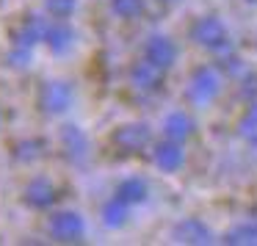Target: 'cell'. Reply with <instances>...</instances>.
<instances>
[{"label": "cell", "mask_w": 257, "mask_h": 246, "mask_svg": "<svg viewBox=\"0 0 257 246\" xmlns=\"http://www.w3.org/2000/svg\"><path fill=\"white\" fill-rule=\"evenodd\" d=\"M58 144H61L64 150V158H67L69 163H75V166H80V163H86V158H89L91 152V141L89 136L83 133V128H78V125H61V130H58Z\"/></svg>", "instance_id": "8992f818"}, {"label": "cell", "mask_w": 257, "mask_h": 246, "mask_svg": "<svg viewBox=\"0 0 257 246\" xmlns=\"http://www.w3.org/2000/svg\"><path fill=\"white\" fill-rule=\"evenodd\" d=\"M240 97L246 102H257V72H246L240 80Z\"/></svg>", "instance_id": "603a6c76"}, {"label": "cell", "mask_w": 257, "mask_h": 246, "mask_svg": "<svg viewBox=\"0 0 257 246\" xmlns=\"http://www.w3.org/2000/svg\"><path fill=\"white\" fill-rule=\"evenodd\" d=\"M111 147L124 158L141 155L152 147V128L147 122H124L111 133Z\"/></svg>", "instance_id": "7a4b0ae2"}, {"label": "cell", "mask_w": 257, "mask_h": 246, "mask_svg": "<svg viewBox=\"0 0 257 246\" xmlns=\"http://www.w3.org/2000/svg\"><path fill=\"white\" fill-rule=\"evenodd\" d=\"M75 9H78V0H45V14L61 23H69Z\"/></svg>", "instance_id": "44dd1931"}, {"label": "cell", "mask_w": 257, "mask_h": 246, "mask_svg": "<svg viewBox=\"0 0 257 246\" xmlns=\"http://www.w3.org/2000/svg\"><path fill=\"white\" fill-rule=\"evenodd\" d=\"M249 3H257V0H249Z\"/></svg>", "instance_id": "d4e9b609"}, {"label": "cell", "mask_w": 257, "mask_h": 246, "mask_svg": "<svg viewBox=\"0 0 257 246\" xmlns=\"http://www.w3.org/2000/svg\"><path fill=\"white\" fill-rule=\"evenodd\" d=\"M47 232L56 243H83L86 221L78 210H56L47 221Z\"/></svg>", "instance_id": "5b68a950"}, {"label": "cell", "mask_w": 257, "mask_h": 246, "mask_svg": "<svg viewBox=\"0 0 257 246\" xmlns=\"http://www.w3.org/2000/svg\"><path fill=\"white\" fill-rule=\"evenodd\" d=\"M0 3H3V0H0Z\"/></svg>", "instance_id": "4316f807"}, {"label": "cell", "mask_w": 257, "mask_h": 246, "mask_svg": "<svg viewBox=\"0 0 257 246\" xmlns=\"http://www.w3.org/2000/svg\"><path fill=\"white\" fill-rule=\"evenodd\" d=\"M188 39L194 42L196 47H202V50H210V53H218V56H221V53H227L229 47H232L227 25H224L221 20L216 17V14L196 17L194 23H191V28H188Z\"/></svg>", "instance_id": "6da1fadb"}, {"label": "cell", "mask_w": 257, "mask_h": 246, "mask_svg": "<svg viewBox=\"0 0 257 246\" xmlns=\"http://www.w3.org/2000/svg\"><path fill=\"white\" fill-rule=\"evenodd\" d=\"M144 58L152 61L155 67H161L163 72H169L177 61V45H174V39H169L163 34H152L144 45Z\"/></svg>", "instance_id": "8fae6325"}, {"label": "cell", "mask_w": 257, "mask_h": 246, "mask_svg": "<svg viewBox=\"0 0 257 246\" xmlns=\"http://www.w3.org/2000/svg\"><path fill=\"white\" fill-rule=\"evenodd\" d=\"M238 136L249 147H257V102H246V111L238 119Z\"/></svg>", "instance_id": "e0dca14e"}, {"label": "cell", "mask_w": 257, "mask_h": 246, "mask_svg": "<svg viewBox=\"0 0 257 246\" xmlns=\"http://www.w3.org/2000/svg\"><path fill=\"white\" fill-rule=\"evenodd\" d=\"M152 163H155L161 172L174 174L183 169L185 163V150H183V141H174V139H163L158 144H152Z\"/></svg>", "instance_id": "9c48e42d"}, {"label": "cell", "mask_w": 257, "mask_h": 246, "mask_svg": "<svg viewBox=\"0 0 257 246\" xmlns=\"http://www.w3.org/2000/svg\"><path fill=\"white\" fill-rule=\"evenodd\" d=\"M113 194L133 207V205L147 202V196H150V183H147L144 177H124L122 183L116 185V191H113Z\"/></svg>", "instance_id": "9a60e30c"}, {"label": "cell", "mask_w": 257, "mask_h": 246, "mask_svg": "<svg viewBox=\"0 0 257 246\" xmlns=\"http://www.w3.org/2000/svg\"><path fill=\"white\" fill-rule=\"evenodd\" d=\"M111 12L124 23H133V20L144 17L147 0H111Z\"/></svg>", "instance_id": "ffe728a7"}, {"label": "cell", "mask_w": 257, "mask_h": 246, "mask_svg": "<svg viewBox=\"0 0 257 246\" xmlns=\"http://www.w3.org/2000/svg\"><path fill=\"white\" fill-rule=\"evenodd\" d=\"M42 31H45V17L28 14V17H23L12 28L9 39H12L14 47H28V50H34L36 45H42Z\"/></svg>", "instance_id": "7c38bea8"}, {"label": "cell", "mask_w": 257, "mask_h": 246, "mask_svg": "<svg viewBox=\"0 0 257 246\" xmlns=\"http://www.w3.org/2000/svg\"><path fill=\"white\" fill-rule=\"evenodd\" d=\"M218 91H221V75H218L216 67H207V64L196 67L188 78V86H185V97L196 108L210 105L218 97Z\"/></svg>", "instance_id": "3957f363"}, {"label": "cell", "mask_w": 257, "mask_h": 246, "mask_svg": "<svg viewBox=\"0 0 257 246\" xmlns=\"http://www.w3.org/2000/svg\"><path fill=\"white\" fill-rule=\"evenodd\" d=\"M36 102H39V111L47 113V116H61L72 108L75 102V89L69 80H45L39 86V94H36Z\"/></svg>", "instance_id": "277c9868"}, {"label": "cell", "mask_w": 257, "mask_h": 246, "mask_svg": "<svg viewBox=\"0 0 257 246\" xmlns=\"http://www.w3.org/2000/svg\"><path fill=\"white\" fill-rule=\"evenodd\" d=\"M196 130V122L188 116L185 111H172L166 119H163V136L174 141H188Z\"/></svg>", "instance_id": "5bb4252c"}, {"label": "cell", "mask_w": 257, "mask_h": 246, "mask_svg": "<svg viewBox=\"0 0 257 246\" xmlns=\"http://www.w3.org/2000/svg\"><path fill=\"white\" fill-rule=\"evenodd\" d=\"M224 243H232V246L257 243V218H249V221H240L238 227H232L224 235Z\"/></svg>", "instance_id": "ac0fdd59"}, {"label": "cell", "mask_w": 257, "mask_h": 246, "mask_svg": "<svg viewBox=\"0 0 257 246\" xmlns=\"http://www.w3.org/2000/svg\"><path fill=\"white\" fill-rule=\"evenodd\" d=\"M127 78H130V86H133L136 91H141V94H158V91L163 89L166 72H163L161 67H155L152 61L141 58V61H136L133 67H130Z\"/></svg>", "instance_id": "52a82bcc"}, {"label": "cell", "mask_w": 257, "mask_h": 246, "mask_svg": "<svg viewBox=\"0 0 257 246\" xmlns=\"http://www.w3.org/2000/svg\"><path fill=\"white\" fill-rule=\"evenodd\" d=\"M56 199H58V191H56V185H53V180L42 177V174L34 180H28L23 202L31 210H50V207L56 205Z\"/></svg>", "instance_id": "30bf717a"}, {"label": "cell", "mask_w": 257, "mask_h": 246, "mask_svg": "<svg viewBox=\"0 0 257 246\" xmlns=\"http://www.w3.org/2000/svg\"><path fill=\"white\" fill-rule=\"evenodd\" d=\"M42 45H47V50L56 53V56H64V53H69V50H72V45H75V31L69 28V23L45 17Z\"/></svg>", "instance_id": "ba28073f"}, {"label": "cell", "mask_w": 257, "mask_h": 246, "mask_svg": "<svg viewBox=\"0 0 257 246\" xmlns=\"http://www.w3.org/2000/svg\"><path fill=\"white\" fill-rule=\"evenodd\" d=\"M172 240L174 243H194V246H202V243H210L213 240V232L207 224H202L199 218H183L172 227Z\"/></svg>", "instance_id": "4fadbf2b"}, {"label": "cell", "mask_w": 257, "mask_h": 246, "mask_svg": "<svg viewBox=\"0 0 257 246\" xmlns=\"http://www.w3.org/2000/svg\"><path fill=\"white\" fill-rule=\"evenodd\" d=\"M6 64L12 69H25L31 64V50L28 47H9V53H6Z\"/></svg>", "instance_id": "7402d4cb"}, {"label": "cell", "mask_w": 257, "mask_h": 246, "mask_svg": "<svg viewBox=\"0 0 257 246\" xmlns=\"http://www.w3.org/2000/svg\"><path fill=\"white\" fill-rule=\"evenodd\" d=\"M100 216H102V224H105L108 229H119V227H124V224H127V218H130V205L113 194L111 199L102 205Z\"/></svg>", "instance_id": "2e32d148"}, {"label": "cell", "mask_w": 257, "mask_h": 246, "mask_svg": "<svg viewBox=\"0 0 257 246\" xmlns=\"http://www.w3.org/2000/svg\"><path fill=\"white\" fill-rule=\"evenodd\" d=\"M161 3H177V0H161Z\"/></svg>", "instance_id": "cb8c5ba5"}, {"label": "cell", "mask_w": 257, "mask_h": 246, "mask_svg": "<svg viewBox=\"0 0 257 246\" xmlns=\"http://www.w3.org/2000/svg\"><path fill=\"white\" fill-rule=\"evenodd\" d=\"M0 119H3V113H0Z\"/></svg>", "instance_id": "484cf974"}, {"label": "cell", "mask_w": 257, "mask_h": 246, "mask_svg": "<svg viewBox=\"0 0 257 246\" xmlns=\"http://www.w3.org/2000/svg\"><path fill=\"white\" fill-rule=\"evenodd\" d=\"M45 150H47L45 139H25V141H20V144H14V158L23 161V163H34L45 155Z\"/></svg>", "instance_id": "d6986e66"}]
</instances>
